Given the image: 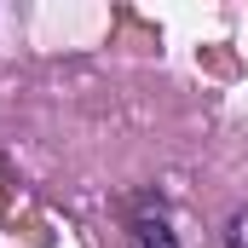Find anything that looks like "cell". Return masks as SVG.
<instances>
[{
  "label": "cell",
  "mask_w": 248,
  "mask_h": 248,
  "mask_svg": "<svg viewBox=\"0 0 248 248\" xmlns=\"http://www.w3.org/2000/svg\"><path fill=\"white\" fill-rule=\"evenodd\" d=\"M127 248H179V237H173V225H168V214H162L156 196H144V202L133 208V219H127Z\"/></svg>",
  "instance_id": "cell-1"
},
{
  "label": "cell",
  "mask_w": 248,
  "mask_h": 248,
  "mask_svg": "<svg viewBox=\"0 0 248 248\" xmlns=\"http://www.w3.org/2000/svg\"><path fill=\"white\" fill-rule=\"evenodd\" d=\"M225 248H248V208L231 214V225H225Z\"/></svg>",
  "instance_id": "cell-2"
}]
</instances>
